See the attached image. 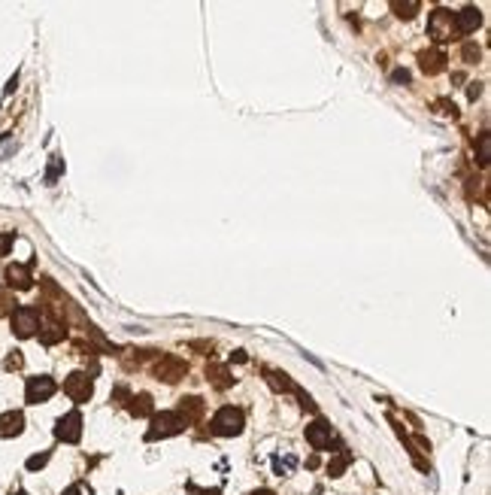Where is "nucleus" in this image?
<instances>
[{"mask_svg":"<svg viewBox=\"0 0 491 495\" xmlns=\"http://www.w3.org/2000/svg\"><path fill=\"white\" fill-rule=\"evenodd\" d=\"M25 429V417L18 410H9L0 417V438H16V434H22Z\"/></svg>","mask_w":491,"mask_h":495,"instance_id":"obj_8","label":"nucleus"},{"mask_svg":"<svg viewBox=\"0 0 491 495\" xmlns=\"http://www.w3.org/2000/svg\"><path fill=\"white\" fill-rule=\"evenodd\" d=\"M252 495H273V492H267V489H261V492H252Z\"/></svg>","mask_w":491,"mask_h":495,"instance_id":"obj_24","label":"nucleus"},{"mask_svg":"<svg viewBox=\"0 0 491 495\" xmlns=\"http://www.w3.org/2000/svg\"><path fill=\"white\" fill-rule=\"evenodd\" d=\"M203 495H219V492H203Z\"/></svg>","mask_w":491,"mask_h":495,"instance_id":"obj_25","label":"nucleus"},{"mask_svg":"<svg viewBox=\"0 0 491 495\" xmlns=\"http://www.w3.org/2000/svg\"><path fill=\"white\" fill-rule=\"evenodd\" d=\"M246 426L243 419V410L237 407H222L216 417H212V434H219V438H234V434H240Z\"/></svg>","mask_w":491,"mask_h":495,"instance_id":"obj_1","label":"nucleus"},{"mask_svg":"<svg viewBox=\"0 0 491 495\" xmlns=\"http://www.w3.org/2000/svg\"><path fill=\"white\" fill-rule=\"evenodd\" d=\"M55 395V380L46 377V374H40V377H30L28 386H25V398L30 404H43Z\"/></svg>","mask_w":491,"mask_h":495,"instance_id":"obj_3","label":"nucleus"},{"mask_svg":"<svg viewBox=\"0 0 491 495\" xmlns=\"http://www.w3.org/2000/svg\"><path fill=\"white\" fill-rule=\"evenodd\" d=\"M64 392L73 401H88L91 398V392H95V386H91V377L88 374H82V371H76V374H70L67 377V383H64Z\"/></svg>","mask_w":491,"mask_h":495,"instance_id":"obj_6","label":"nucleus"},{"mask_svg":"<svg viewBox=\"0 0 491 495\" xmlns=\"http://www.w3.org/2000/svg\"><path fill=\"white\" fill-rule=\"evenodd\" d=\"M64 495H91V489L85 487V483H73V487H70Z\"/></svg>","mask_w":491,"mask_h":495,"instance_id":"obj_20","label":"nucleus"},{"mask_svg":"<svg viewBox=\"0 0 491 495\" xmlns=\"http://www.w3.org/2000/svg\"><path fill=\"white\" fill-rule=\"evenodd\" d=\"M4 277L13 289H30V270L25 265H9Z\"/></svg>","mask_w":491,"mask_h":495,"instance_id":"obj_12","label":"nucleus"},{"mask_svg":"<svg viewBox=\"0 0 491 495\" xmlns=\"http://www.w3.org/2000/svg\"><path fill=\"white\" fill-rule=\"evenodd\" d=\"M13 234H0V256H6V252H9V246H13Z\"/></svg>","mask_w":491,"mask_h":495,"instance_id":"obj_21","label":"nucleus"},{"mask_svg":"<svg viewBox=\"0 0 491 495\" xmlns=\"http://www.w3.org/2000/svg\"><path fill=\"white\" fill-rule=\"evenodd\" d=\"M443 61H446V58L443 55H437V52H431V55H422V67L428 70V73H437V70H443Z\"/></svg>","mask_w":491,"mask_h":495,"instance_id":"obj_15","label":"nucleus"},{"mask_svg":"<svg viewBox=\"0 0 491 495\" xmlns=\"http://www.w3.org/2000/svg\"><path fill=\"white\" fill-rule=\"evenodd\" d=\"M200 413H203V401H200V398H182V404H179V417H182V422L198 419Z\"/></svg>","mask_w":491,"mask_h":495,"instance_id":"obj_13","label":"nucleus"},{"mask_svg":"<svg viewBox=\"0 0 491 495\" xmlns=\"http://www.w3.org/2000/svg\"><path fill=\"white\" fill-rule=\"evenodd\" d=\"M331 438H334V431L327 422H313V426H306V441H310V447L313 450H325V447H331Z\"/></svg>","mask_w":491,"mask_h":495,"instance_id":"obj_7","label":"nucleus"},{"mask_svg":"<svg viewBox=\"0 0 491 495\" xmlns=\"http://www.w3.org/2000/svg\"><path fill=\"white\" fill-rule=\"evenodd\" d=\"M46 462H49V453H43V456H34V459H28V468H30V471H37V468H43Z\"/></svg>","mask_w":491,"mask_h":495,"instance_id":"obj_19","label":"nucleus"},{"mask_svg":"<svg viewBox=\"0 0 491 495\" xmlns=\"http://www.w3.org/2000/svg\"><path fill=\"white\" fill-rule=\"evenodd\" d=\"M158 371V380H167V383H176L182 374H186V365H182L179 359H164L161 365L155 368Z\"/></svg>","mask_w":491,"mask_h":495,"instance_id":"obj_11","label":"nucleus"},{"mask_svg":"<svg viewBox=\"0 0 491 495\" xmlns=\"http://www.w3.org/2000/svg\"><path fill=\"white\" fill-rule=\"evenodd\" d=\"M131 413H134V417H149V413H152V398L149 395H137L134 404H131Z\"/></svg>","mask_w":491,"mask_h":495,"instance_id":"obj_14","label":"nucleus"},{"mask_svg":"<svg viewBox=\"0 0 491 495\" xmlns=\"http://www.w3.org/2000/svg\"><path fill=\"white\" fill-rule=\"evenodd\" d=\"M64 338V328L61 326H49V331H43V335H40V340L43 343H55V340H61Z\"/></svg>","mask_w":491,"mask_h":495,"instance_id":"obj_17","label":"nucleus"},{"mask_svg":"<svg viewBox=\"0 0 491 495\" xmlns=\"http://www.w3.org/2000/svg\"><path fill=\"white\" fill-rule=\"evenodd\" d=\"M18 365H22V356H18V352H13V356L6 359V368H18Z\"/></svg>","mask_w":491,"mask_h":495,"instance_id":"obj_23","label":"nucleus"},{"mask_svg":"<svg viewBox=\"0 0 491 495\" xmlns=\"http://www.w3.org/2000/svg\"><path fill=\"white\" fill-rule=\"evenodd\" d=\"M479 161H488V134H483V143H479Z\"/></svg>","mask_w":491,"mask_h":495,"instance_id":"obj_22","label":"nucleus"},{"mask_svg":"<svg viewBox=\"0 0 491 495\" xmlns=\"http://www.w3.org/2000/svg\"><path fill=\"white\" fill-rule=\"evenodd\" d=\"M182 429H186V422H182L179 413H158L155 419H152V429H149V441L155 438H170V434H179Z\"/></svg>","mask_w":491,"mask_h":495,"instance_id":"obj_2","label":"nucleus"},{"mask_svg":"<svg viewBox=\"0 0 491 495\" xmlns=\"http://www.w3.org/2000/svg\"><path fill=\"white\" fill-rule=\"evenodd\" d=\"M479 22H483V16H479L473 6L461 9V13L455 16V28H458V31H461V34H473L476 28H479Z\"/></svg>","mask_w":491,"mask_h":495,"instance_id":"obj_10","label":"nucleus"},{"mask_svg":"<svg viewBox=\"0 0 491 495\" xmlns=\"http://www.w3.org/2000/svg\"><path fill=\"white\" fill-rule=\"evenodd\" d=\"M55 438L64 441V443H76L82 438V417L73 410V413H64L55 426Z\"/></svg>","mask_w":491,"mask_h":495,"instance_id":"obj_5","label":"nucleus"},{"mask_svg":"<svg viewBox=\"0 0 491 495\" xmlns=\"http://www.w3.org/2000/svg\"><path fill=\"white\" fill-rule=\"evenodd\" d=\"M210 380L216 383L219 389H228L231 386V377H228V371H224V368H210Z\"/></svg>","mask_w":491,"mask_h":495,"instance_id":"obj_16","label":"nucleus"},{"mask_svg":"<svg viewBox=\"0 0 491 495\" xmlns=\"http://www.w3.org/2000/svg\"><path fill=\"white\" fill-rule=\"evenodd\" d=\"M37 328H40V313L34 307H18L13 313V331H16L18 338L37 335Z\"/></svg>","mask_w":491,"mask_h":495,"instance_id":"obj_4","label":"nucleus"},{"mask_svg":"<svg viewBox=\"0 0 491 495\" xmlns=\"http://www.w3.org/2000/svg\"><path fill=\"white\" fill-rule=\"evenodd\" d=\"M346 468V459H334V462H327V471H331V477H340Z\"/></svg>","mask_w":491,"mask_h":495,"instance_id":"obj_18","label":"nucleus"},{"mask_svg":"<svg viewBox=\"0 0 491 495\" xmlns=\"http://www.w3.org/2000/svg\"><path fill=\"white\" fill-rule=\"evenodd\" d=\"M431 34H434L437 40L452 37V16H449L446 9H437V13L431 16Z\"/></svg>","mask_w":491,"mask_h":495,"instance_id":"obj_9","label":"nucleus"}]
</instances>
